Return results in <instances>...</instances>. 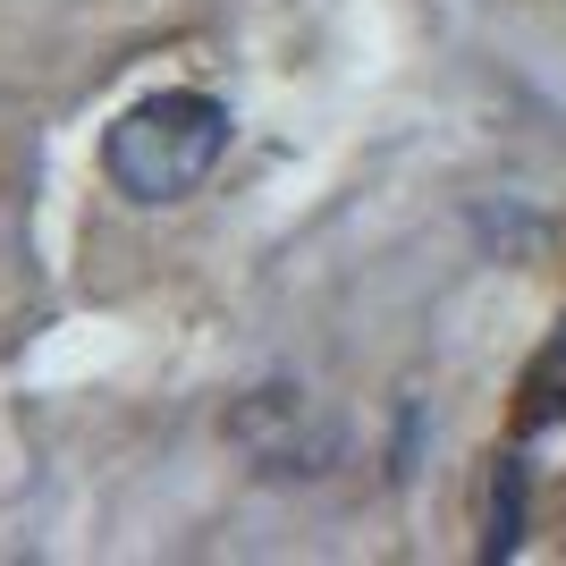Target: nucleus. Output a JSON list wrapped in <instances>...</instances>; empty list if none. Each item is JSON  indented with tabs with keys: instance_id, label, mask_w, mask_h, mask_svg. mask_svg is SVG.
I'll return each instance as SVG.
<instances>
[{
	"instance_id": "f257e3e1",
	"label": "nucleus",
	"mask_w": 566,
	"mask_h": 566,
	"mask_svg": "<svg viewBox=\"0 0 566 566\" xmlns=\"http://www.w3.org/2000/svg\"><path fill=\"white\" fill-rule=\"evenodd\" d=\"M229 136L237 118L212 85H153L102 127V178L118 203L161 212V203H187L195 187H212V169L229 161Z\"/></svg>"
},
{
	"instance_id": "f03ea898",
	"label": "nucleus",
	"mask_w": 566,
	"mask_h": 566,
	"mask_svg": "<svg viewBox=\"0 0 566 566\" xmlns=\"http://www.w3.org/2000/svg\"><path fill=\"white\" fill-rule=\"evenodd\" d=\"M558 415H566V313L542 338V355L524 364V423H558Z\"/></svg>"
},
{
	"instance_id": "7ed1b4c3",
	"label": "nucleus",
	"mask_w": 566,
	"mask_h": 566,
	"mask_svg": "<svg viewBox=\"0 0 566 566\" xmlns=\"http://www.w3.org/2000/svg\"><path fill=\"white\" fill-rule=\"evenodd\" d=\"M524 549V457H499L491 482V533H482V558H516Z\"/></svg>"
}]
</instances>
